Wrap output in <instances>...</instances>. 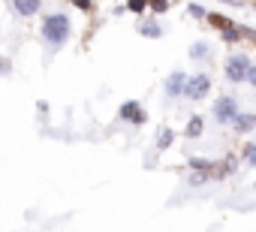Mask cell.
Listing matches in <instances>:
<instances>
[{
	"mask_svg": "<svg viewBox=\"0 0 256 232\" xmlns=\"http://www.w3.org/2000/svg\"><path fill=\"white\" fill-rule=\"evenodd\" d=\"M235 114H238L235 96H220V100L214 102V118H217L220 124H229V121H235Z\"/></svg>",
	"mask_w": 256,
	"mask_h": 232,
	"instance_id": "2",
	"label": "cell"
},
{
	"mask_svg": "<svg viewBox=\"0 0 256 232\" xmlns=\"http://www.w3.org/2000/svg\"><path fill=\"white\" fill-rule=\"evenodd\" d=\"M256 124V118H250V114H235V127L238 130H250Z\"/></svg>",
	"mask_w": 256,
	"mask_h": 232,
	"instance_id": "8",
	"label": "cell"
},
{
	"mask_svg": "<svg viewBox=\"0 0 256 232\" xmlns=\"http://www.w3.org/2000/svg\"><path fill=\"white\" fill-rule=\"evenodd\" d=\"M172 139H175V136H172V130H166V127H163V130H160V136H157V148H169V145H172Z\"/></svg>",
	"mask_w": 256,
	"mask_h": 232,
	"instance_id": "9",
	"label": "cell"
},
{
	"mask_svg": "<svg viewBox=\"0 0 256 232\" xmlns=\"http://www.w3.org/2000/svg\"><path fill=\"white\" fill-rule=\"evenodd\" d=\"M139 30H142L145 36H160V24H154V22H145Z\"/></svg>",
	"mask_w": 256,
	"mask_h": 232,
	"instance_id": "10",
	"label": "cell"
},
{
	"mask_svg": "<svg viewBox=\"0 0 256 232\" xmlns=\"http://www.w3.org/2000/svg\"><path fill=\"white\" fill-rule=\"evenodd\" d=\"M205 52H208L205 46H193V48H190V54H193V58H205Z\"/></svg>",
	"mask_w": 256,
	"mask_h": 232,
	"instance_id": "14",
	"label": "cell"
},
{
	"mask_svg": "<svg viewBox=\"0 0 256 232\" xmlns=\"http://www.w3.org/2000/svg\"><path fill=\"white\" fill-rule=\"evenodd\" d=\"M148 4H151L157 12H163V10H166V0H148Z\"/></svg>",
	"mask_w": 256,
	"mask_h": 232,
	"instance_id": "15",
	"label": "cell"
},
{
	"mask_svg": "<svg viewBox=\"0 0 256 232\" xmlns=\"http://www.w3.org/2000/svg\"><path fill=\"white\" fill-rule=\"evenodd\" d=\"M184 84H187V76L184 72H172L169 82H166V94L169 96H178V94H184Z\"/></svg>",
	"mask_w": 256,
	"mask_h": 232,
	"instance_id": "6",
	"label": "cell"
},
{
	"mask_svg": "<svg viewBox=\"0 0 256 232\" xmlns=\"http://www.w3.org/2000/svg\"><path fill=\"white\" fill-rule=\"evenodd\" d=\"M190 16H196V18H202V16H205V10H202V6H190Z\"/></svg>",
	"mask_w": 256,
	"mask_h": 232,
	"instance_id": "17",
	"label": "cell"
},
{
	"mask_svg": "<svg viewBox=\"0 0 256 232\" xmlns=\"http://www.w3.org/2000/svg\"><path fill=\"white\" fill-rule=\"evenodd\" d=\"M126 6H130L133 12H142V10L148 6V0H130V4H126Z\"/></svg>",
	"mask_w": 256,
	"mask_h": 232,
	"instance_id": "12",
	"label": "cell"
},
{
	"mask_svg": "<svg viewBox=\"0 0 256 232\" xmlns=\"http://www.w3.org/2000/svg\"><path fill=\"white\" fill-rule=\"evenodd\" d=\"M247 70H250V60H247L244 54H232V58L226 60V76H229V82L247 78Z\"/></svg>",
	"mask_w": 256,
	"mask_h": 232,
	"instance_id": "3",
	"label": "cell"
},
{
	"mask_svg": "<svg viewBox=\"0 0 256 232\" xmlns=\"http://www.w3.org/2000/svg\"><path fill=\"white\" fill-rule=\"evenodd\" d=\"M40 4H42V0H12V6H16V12L18 16H34L36 10H40Z\"/></svg>",
	"mask_w": 256,
	"mask_h": 232,
	"instance_id": "7",
	"label": "cell"
},
{
	"mask_svg": "<svg viewBox=\"0 0 256 232\" xmlns=\"http://www.w3.org/2000/svg\"><path fill=\"white\" fill-rule=\"evenodd\" d=\"M118 114H120L124 121H130V124H142V121H145V112H142V106H139L136 100H130V102H124Z\"/></svg>",
	"mask_w": 256,
	"mask_h": 232,
	"instance_id": "5",
	"label": "cell"
},
{
	"mask_svg": "<svg viewBox=\"0 0 256 232\" xmlns=\"http://www.w3.org/2000/svg\"><path fill=\"white\" fill-rule=\"evenodd\" d=\"M42 36H46V42H52V46H64V42L70 40V18L60 16V12L48 16V18L42 22Z\"/></svg>",
	"mask_w": 256,
	"mask_h": 232,
	"instance_id": "1",
	"label": "cell"
},
{
	"mask_svg": "<svg viewBox=\"0 0 256 232\" xmlns=\"http://www.w3.org/2000/svg\"><path fill=\"white\" fill-rule=\"evenodd\" d=\"M199 133H202V121H199V118H193V121L187 124V136L193 139V136H199Z\"/></svg>",
	"mask_w": 256,
	"mask_h": 232,
	"instance_id": "11",
	"label": "cell"
},
{
	"mask_svg": "<svg viewBox=\"0 0 256 232\" xmlns=\"http://www.w3.org/2000/svg\"><path fill=\"white\" fill-rule=\"evenodd\" d=\"M247 163H250V166H256V142H250V145H247Z\"/></svg>",
	"mask_w": 256,
	"mask_h": 232,
	"instance_id": "13",
	"label": "cell"
},
{
	"mask_svg": "<svg viewBox=\"0 0 256 232\" xmlns=\"http://www.w3.org/2000/svg\"><path fill=\"white\" fill-rule=\"evenodd\" d=\"M247 78H250V84L256 88V64H250V70H247Z\"/></svg>",
	"mask_w": 256,
	"mask_h": 232,
	"instance_id": "16",
	"label": "cell"
},
{
	"mask_svg": "<svg viewBox=\"0 0 256 232\" xmlns=\"http://www.w3.org/2000/svg\"><path fill=\"white\" fill-rule=\"evenodd\" d=\"M208 90H211V78H208V76H193V78H187V84H184V94H187L190 100H202Z\"/></svg>",
	"mask_w": 256,
	"mask_h": 232,
	"instance_id": "4",
	"label": "cell"
}]
</instances>
